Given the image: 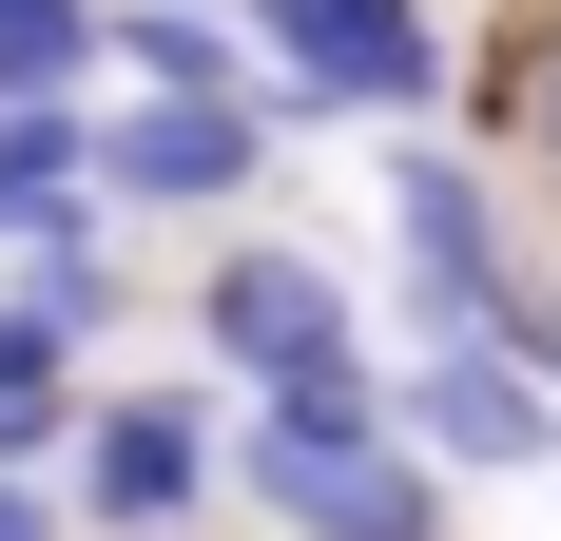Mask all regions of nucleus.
<instances>
[{"mask_svg":"<svg viewBox=\"0 0 561 541\" xmlns=\"http://www.w3.org/2000/svg\"><path fill=\"white\" fill-rule=\"evenodd\" d=\"M388 270H407V329H484V290L523 270V232H504V194H484V156L388 136Z\"/></svg>","mask_w":561,"mask_h":541,"instance_id":"0eeeda50","label":"nucleus"},{"mask_svg":"<svg viewBox=\"0 0 561 541\" xmlns=\"http://www.w3.org/2000/svg\"><path fill=\"white\" fill-rule=\"evenodd\" d=\"M78 406H98V368H78V348H58L39 310H0V484H58Z\"/></svg>","mask_w":561,"mask_h":541,"instance_id":"9d476101","label":"nucleus"},{"mask_svg":"<svg viewBox=\"0 0 561 541\" xmlns=\"http://www.w3.org/2000/svg\"><path fill=\"white\" fill-rule=\"evenodd\" d=\"M78 194H98V97L78 116H0V252H39Z\"/></svg>","mask_w":561,"mask_h":541,"instance_id":"9b49d317","label":"nucleus"},{"mask_svg":"<svg viewBox=\"0 0 561 541\" xmlns=\"http://www.w3.org/2000/svg\"><path fill=\"white\" fill-rule=\"evenodd\" d=\"M98 78V0H0V116H78Z\"/></svg>","mask_w":561,"mask_h":541,"instance_id":"f8f14e48","label":"nucleus"},{"mask_svg":"<svg viewBox=\"0 0 561 541\" xmlns=\"http://www.w3.org/2000/svg\"><path fill=\"white\" fill-rule=\"evenodd\" d=\"M58 484H78L98 541H194V503H214V406H194V387H98L78 445H58Z\"/></svg>","mask_w":561,"mask_h":541,"instance_id":"39448f33","label":"nucleus"},{"mask_svg":"<svg viewBox=\"0 0 561 541\" xmlns=\"http://www.w3.org/2000/svg\"><path fill=\"white\" fill-rule=\"evenodd\" d=\"M194 348H214V387H310V368H368V329H348V270L290 252V232H214V270H194Z\"/></svg>","mask_w":561,"mask_h":541,"instance_id":"7ed1b4c3","label":"nucleus"},{"mask_svg":"<svg viewBox=\"0 0 561 541\" xmlns=\"http://www.w3.org/2000/svg\"><path fill=\"white\" fill-rule=\"evenodd\" d=\"M232 39L272 58L252 78V116H388V136H426L446 116V0H232Z\"/></svg>","mask_w":561,"mask_h":541,"instance_id":"f257e3e1","label":"nucleus"},{"mask_svg":"<svg viewBox=\"0 0 561 541\" xmlns=\"http://www.w3.org/2000/svg\"><path fill=\"white\" fill-rule=\"evenodd\" d=\"M174 20H232V0H174Z\"/></svg>","mask_w":561,"mask_h":541,"instance_id":"2eb2a0df","label":"nucleus"},{"mask_svg":"<svg viewBox=\"0 0 561 541\" xmlns=\"http://www.w3.org/2000/svg\"><path fill=\"white\" fill-rule=\"evenodd\" d=\"M388 445H407V464H446V484H523V464H561V387H523L484 329H407Z\"/></svg>","mask_w":561,"mask_h":541,"instance_id":"20e7f679","label":"nucleus"},{"mask_svg":"<svg viewBox=\"0 0 561 541\" xmlns=\"http://www.w3.org/2000/svg\"><path fill=\"white\" fill-rule=\"evenodd\" d=\"M214 484L252 503L272 541H446V464H407L388 426H232L214 445Z\"/></svg>","mask_w":561,"mask_h":541,"instance_id":"f03ea898","label":"nucleus"},{"mask_svg":"<svg viewBox=\"0 0 561 541\" xmlns=\"http://www.w3.org/2000/svg\"><path fill=\"white\" fill-rule=\"evenodd\" d=\"M484 116H504V156H523V174L561 194V20H523V39H504V78H484Z\"/></svg>","mask_w":561,"mask_h":541,"instance_id":"ddd939ff","label":"nucleus"},{"mask_svg":"<svg viewBox=\"0 0 561 541\" xmlns=\"http://www.w3.org/2000/svg\"><path fill=\"white\" fill-rule=\"evenodd\" d=\"M272 116L252 97H98V214H252Z\"/></svg>","mask_w":561,"mask_h":541,"instance_id":"423d86ee","label":"nucleus"},{"mask_svg":"<svg viewBox=\"0 0 561 541\" xmlns=\"http://www.w3.org/2000/svg\"><path fill=\"white\" fill-rule=\"evenodd\" d=\"M0 541H78V503H58V484H0Z\"/></svg>","mask_w":561,"mask_h":541,"instance_id":"4468645a","label":"nucleus"},{"mask_svg":"<svg viewBox=\"0 0 561 541\" xmlns=\"http://www.w3.org/2000/svg\"><path fill=\"white\" fill-rule=\"evenodd\" d=\"M98 78L116 97H252V39L232 20H174V0H98Z\"/></svg>","mask_w":561,"mask_h":541,"instance_id":"1a4fd4ad","label":"nucleus"},{"mask_svg":"<svg viewBox=\"0 0 561 541\" xmlns=\"http://www.w3.org/2000/svg\"><path fill=\"white\" fill-rule=\"evenodd\" d=\"M0 310H39L58 348H78V368H98L116 329H136V252H116V214H98V194H78V214H58L39 252H20V290H0Z\"/></svg>","mask_w":561,"mask_h":541,"instance_id":"6e6552de","label":"nucleus"}]
</instances>
